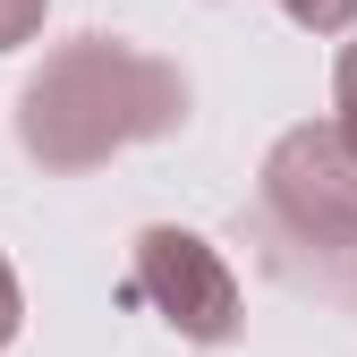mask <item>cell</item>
<instances>
[{
  "mask_svg": "<svg viewBox=\"0 0 357 357\" xmlns=\"http://www.w3.org/2000/svg\"><path fill=\"white\" fill-rule=\"evenodd\" d=\"M178 128H188V77L119 34H85L52 52L17 94V145L43 170H94Z\"/></svg>",
  "mask_w": 357,
  "mask_h": 357,
  "instance_id": "1",
  "label": "cell"
},
{
  "mask_svg": "<svg viewBox=\"0 0 357 357\" xmlns=\"http://www.w3.org/2000/svg\"><path fill=\"white\" fill-rule=\"evenodd\" d=\"M255 221L273 247V273L315 281L324 298H357V153L340 128H289L264 153L255 178Z\"/></svg>",
  "mask_w": 357,
  "mask_h": 357,
  "instance_id": "2",
  "label": "cell"
},
{
  "mask_svg": "<svg viewBox=\"0 0 357 357\" xmlns=\"http://www.w3.org/2000/svg\"><path fill=\"white\" fill-rule=\"evenodd\" d=\"M128 306H153V315L196 340V349H221L238 340V281L230 264H221V247H204L196 230H170V221H153V230H137V255H128Z\"/></svg>",
  "mask_w": 357,
  "mask_h": 357,
  "instance_id": "3",
  "label": "cell"
},
{
  "mask_svg": "<svg viewBox=\"0 0 357 357\" xmlns=\"http://www.w3.org/2000/svg\"><path fill=\"white\" fill-rule=\"evenodd\" d=\"M332 128H340V145L357 153V43H349L340 68H332Z\"/></svg>",
  "mask_w": 357,
  "mask_h": 357,
  "instance_id": "4",
  "label": "cell"
},
{
  "mask_svg": "<svg viewBox=\"0 0 357 357\" xmlns=\"http://www.w3.org/2000/svg\"><path fill=\"white\" fill-rule=\"evenodd\" d=\"M281 9H289V26H306V34H349L357 0H281Z\"/></svg>",
  "mask_w": 357,
  "mask_h": 357,
  "instance_id": "5",
  "label": "cell"
},
{
  "mask_svg": "<svg viewBox=\"0 0 357 357\" xmlns=\"http://www.w3.org/2000/svg\"><path fill=\"white\" fill-rule=\"evenodd\" d=\"M43 9H52V0H0V52L34 43V34H43Z\"/></svg>",
  "mask_w": 357,
  "mask_h": 357,
  "instance_id": "6",
  "label": "cell"
},
{
  "mask_svg": "<svg viewBox=\"0 0 357 357\" xmlns=\"http://www.w3.org/2000/svg\"><path fill=\"white\" fill-rule=\"evenodd\" d=\"M17 324H26V298H17V273H9V255H0V349L17 340Z\"/></svg>",
  "mask_w": 357,
  "mask_h": 357,
  "instance_id": "7",
  "label": "cell"
}]
</instances>
